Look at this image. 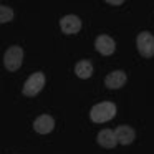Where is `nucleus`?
Returning <instances> with one entry per match:
<instances>
[{"instance_id":"obj_1","label":"nucleus","mask_w":154,"mask_h":154,"mask_svg":"<svg viewBox=\"0 0 154 154\" xmlns=\"http://www.w3.org/2000/svg\"><path fill=\"white\" fill-rule=\"evenodd\" d=\"M116 116V104L111 101H101L94 104L90 111V118L93 123H108Z\"/></svg>"},{"instance_id":"obj_2","label":"nucleus","mask_w":154,"mask_h":154,"mask_svg":"<svg viewBox=\"0 0 154 154\" xmlns=\"http://www.w3.org/2000/svg\"><path fill=\"white\" fill-rule=\"evenodd\" d=\"M23 63V48L18 47V45H14L10 47L4 55V65L8 71H17L18 68Z\"/></svg>"},{"instance_id":"obj_3","label":"nucleus","mask_w":154,"mask_h":154,"mask_svg":"<svg viewBox=\"0 0 154 154\" xmlns=\"http://www.w3.org/2000/svg\"><path fill=\"white\" fill-rule=\"evenodd\" d=\"M43 86H45V75L42 73V71H37V73H33L27 81H25L22 93L28 98H33L43 90Z\"/></svg>"},{"instance_id":"obj_4","label":"nucleus","mask_w":154,"mask_h":154,"mask_svg":"<svg viewBox=\"0 0 154 154\" xmlns=\"http://www.w3.org/2000/svg\"><path fill=\"white\" fill-rule=\"evenodd\" d=\"M136 45L141 57L144 58L154 57V35L151 32H141L136 38Z\"/></svg>"},{"instance_id":"obj_5","label":"nucleus","mask_w":154,"mask_h":154,"mask_svg":"<svg viewBox=\"0 0 154 154\" xmlns=\"http://www.w3.org/2000/svg\"><path fill=\"white\" fill-rule=\"evenodd\" d=\"M60 27L65 35H75L81 30V20L76 15H65L60 20Z\"/></svg>"},{"instance_id":"obj_6","label":"nucleus","mask_w":154,"mask_h":154,"mask_svg":"<svg viewBox=\"0 0 154 154\" xmlns=\"http://www.w3.org/2000/svg\"><path fill=\"white\" fill-rule=\"evenodd\" d=\"M94 48H96L101 55L109 57V55H113L114 50H116V43H114V40L109 35H100V37L96 38V42H94Z\"/></svg>"},{"instance_id":"obj_7","label":"nucleus","mask_w":154,"mask_h":154,"mask_svg":"<svg viewBox=\"0 0 154 154\" xmlns=\"http://www.w3.org/2000/svg\"><path fill=\"white\" fill-rule=\"evenodd\" d=\"M53 128H55V119L50 114H40V116L33 121V129L37 131L38 134H48V133L53 131Z\"/></svg>"},{"instance_id":"obj_8","label":"nucleus","mask_w":154,"mask_h":154,"mask_svg":"<svg viewBox=\"0 0 154 154\" xmlns=\"http://www.w3.org/2000/svg\"><path fill=\"white\" fill-rule=\"evenodd\" d=\"M126 80H128L126 73H124L123 70H116V71H111V73L104 78V85H106V88H109V90H119V88L124 86Z\"/></svg>"},{"instance_id":"obj_9","label":"nucleus","mask_w":154,"mask_h":154,"mask_svg":"<svg viewBox=\"0 0 154 154\" xmlns=\"http://www.w3.org/2000/svg\"><path fill=\"white\" fill-rule=\"evenodd\" d=\"M114 134H116L118 143L124 144V146L131 144V143L134 141V137H136L134 129H133L131 126H128V124H121V126H118L116 129H114Z\"/></svg>"},{"instance_id":"obj_10","label":"nucleus","mask_w":154,"mask_h":154,"mask_svg":"<svg viewBox=\"0 0 154 154\" xmlns=\"http://www.w3.org/2000/svg\"><path fill=\"white\" fill-rule=\"evenodd\" d=\"M98 144L103 147H106V149H113V147H116L118 144V139H116V134H114L113 129H103L98 133V137H96Z\"/></svg>"},{"instance_id":"obj_11","label":"nucleus","mask_w":154,"mask_h":154,"mask_svg":"<svg viewBox=\"0 0 154 154\" xmlns=\"http://www.w3.org/2000/svg\"><path fill=\"white\" fill-rule=\"evenodd\" d=\"M75 75L81 80H88L93 75V65H91V60H80L76 65H75Z\"/></svg>"},{"instance_id":"obj_12","label":"nucleus","mask_w":154,"mask_h":154,"mask_svg":"<svg viewBox=\"0 0 154 154\" xmlns=\"http://www.w3.org/2000/svg\"><path fill=\"white\" fill-rule=\"evenodd\" d=\"M14 20V10L7 5H0V23H8Z\"/></svg>"},{"instance_id":"obj_13","label":"nucleus","mask_w":154,"mask_h":154,"mask_svg":"<svg viewBox=\"0 0 154 154\" xmlns=\"http://www.w3.org/2000/svg\"><path fill=\"white\" fill-rule=\"evenodd\" d=\"M108 5H113V7H119V5H123V0H106Z\"/></svg>"}]
</instances>
